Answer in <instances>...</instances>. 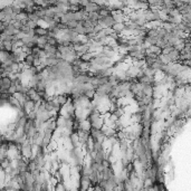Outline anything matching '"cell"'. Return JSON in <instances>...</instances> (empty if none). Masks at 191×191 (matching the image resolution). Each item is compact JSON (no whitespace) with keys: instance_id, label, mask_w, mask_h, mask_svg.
Instances as JSON below:
<instances>
[{"instance_id":"obj_3","label":"cell","mask_w":191,"mask_h":191,"mask_svg":"<svg viewBox=\"0 0 191 191\" xmlns=\"http://www.w3.org/2000/svg\"><path fill=\"white\" fill-rule=\"evenodd\" d=\"M100 8H101V6L98 5V3L95 1V0H92L91 2L88 3L87 6L85 7V10L87 12H95V11H98L100 10Z\"/></svg>"},{"instance_id":"obj_8","label":"cell","mask_w":191,"mask_h":191,"mask_svg":"<svg viewBox=\"0 0 191 191\" xmlns=\"http://www.w3.org/2000/svg\"><path fill=\"white\" fill-rule=\"evenodd\" d=\"M74 30H75L78 35H86V34H87V29H86L85 27L83 26L81 23L78 24V26H77L76 28H74Z\"/></svg>"},{"instance_id":"obj_4","label":"cell","mask_w":191,"mask_h":191,"mask_svg":"<svg viewBox=\"0 0 191 191\" xmlns=\"http://www.w3.org/2000/svg\"><path fill=\"white\" fill-rule=\"evenodd\" d=\"M21 152H23L24 156H26V158H29V156H31V147H30V144L28 143V142H24V143H23Z\"/></svg>"},{"instance_id":"obj_9","label":"cell","mask_w":191,"mask_h":191,"mask_svg":"<svg viewBox=\"0 0 191 191\" xmlns=\"http://www.w3.org/2000/svg\"><path fill=\"white\" fill-rule=\"evenodd\" d=\"M56 100L58 101L60 104H65L67 102V97H66V95H58V96L56 97Z\"/></svg>"},{"instance_id":"obj_5","label":"cell","mask_w":191,"mask_h":191,"mask_svg":"<svg viewBox=\"0 0 191 191\" xmlns=\"http://www.w3.org/2000/svg\"><path fill=\"white\" fill-rule=\"evenodd\" d=\"M35 35L37 37H43V36H48V28L45 29L44 27L41 26H37L35 28Z\"/></svg>"},{"instance_id":"obj_10","label":"cell","mask_w":191,"mask_h":191,"mask_svg":"<svg viewBox=\"0 0 191 191\" xmlns=\"http://www.w3.org/2000/svg\"><path fill=\"white\" fill-rule=\"evenodd\" d=\"M91 1H92V0H81V5H82V7H83V8H85V7L86 6H87V5H88V3H89V2H91Z\"/></svg>"},{"instance_id":"obj_2","label":"cell","mask_w":191,"mask_h":191,"mask_svg":"<svg viewBox=\"0 0 191 191\" xmlns=\"http://www.w3.org/2000/svg\"><path fill=\"white\" fill-rule=\"evenodd\" d=\"M12 84H14V78L2 75V77H1V88L2 89H9L12 86Z\"/></svg>"},{"instance_id":"obj_7","label":"cell","mask_w":191,"mask_h":191,"mask_svg":"<svg viewBox=\"0 0 191 191\" xmlns=\"http://www.w3.org/2000/svg\"><path fill=\"white\" fill-rule=\"evenodd\" d=\"M112 28L115 32H118L121 35V34H123L124 29H125V23H116Z\"/></svg>"},{"instance_id":"obj_1","label":"cell","mask_w":191,"mask_h":191,"mask_svg":"<svg viewBox=\"0 0 191 191\" xmlns=\"http://www.w3.org/2000/svg\"><path fill=\"white\" fill-rule=\"evenodd\" d=\"M98 24L103 28H112L116 24V20L114 19L113 15H107V16H101L100 19H98Z\"/></svg>"},{"instance_id":"obj_6","label":"cell","mask_w":191,"mask_h":191,"mask_svg":"<svg viewBox=\"0 0 191 191\" xmlns=\"http://www.w3.org/2000/svg\"><path fill=\"white\" fill-rule=\"evenodd\" d=\"M17 169L19 171H28V163L24 159L17 160Z\"/></svg>"},{"instance_id":"obj_11","label":"cell","mask_w":191,"mask_h":191,"mask_svg":"<svg viewBox=\"0 0 191 191\" xmlns=\"http://www.w3.org/2000/svg\"><path fill=\"white\" fill-rule=\"evenodd\" d=\"M24 135H26V134H25V133H23V134H21V135L19 136V138H24ZM16 141H17V142H20V143H21V142H24V139H16Z\"/></svg>"}]
</instances>
